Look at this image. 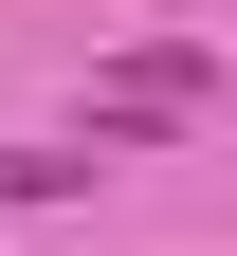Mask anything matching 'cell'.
<instances>
[{"label":"cell","mask_w":237,"mask_h":256,"mask_svg":"<svg viewBox=\"0 0 237 256\" xmlns=\"http://www.w3.org/2000/svg\"><path fill=\"white\" fill-rule=\"evenodd\" d=\"M183 110H201V55H183V37H164V55H128V74L91 92V128H183Z\"/></svg>","instance_id":"obj_1"},{"label":"cell","mask_w":237,"mask_h":256,"mask_svg":"<svg viewBox=\"0 0 237 256\" xmlns=\"http://www.w3.org/2000/svg\"><path fill=\"white\" fill-rule=\"evenodd\" d=\"M18 202H91V165H73V146H0V220H18Z\"/></svg>","instance_id":"obj_2"}]
</instances>
